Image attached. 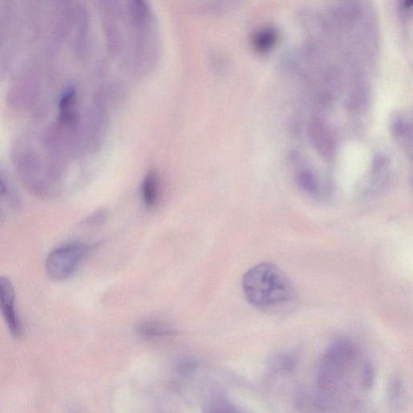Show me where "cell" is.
Listing matches in <instances>:
<instances>
[{"mask_svg":"<svg viewBox=\"0 0 413 413\" xmlns=\"http://www.w3.org/2000/svg\"><path fill=\"white\" fill-rule=\"evenodd\" d=\"M361 355L357 345L346 338L337 340L325 349L316 374L322 405L341 406L346 401H356L355 379L360 381L367 392L373 387V366Z\"/></svg>","mask_w":413,"mask_h":413,"instance_id":"1","label":"cell"},{"mask_svg":"<svg viewBox=\"0 0 413 413\" xmlns=\"http://www.w3.org/2000/svg\"><path fill=\"white\" fill-rule=\"evenodd\" d=\"M242 289L248 302L266 313H283L292 310L297 292L285 272L271 262H261L244 275Z\"/></svg>","mask_w":413,"mask_h":413,"instance_id":"2","label":"cell"},{"mask_svg":"<svg viewBox=\"0 0 413 413\" xmlns=\"http://www.w3.org/2000/svg\"><path fill=\"white\" fill-rule=\"evenodd\" d=\"M90 249L88 245L71 242L53 249L45 262L49 278L55 281L69 279L79 268Z\"/></svg>","mask_w":413,"mask_h":413,"instance_id":"3","label":"cell"},{"mask_svg":"<svg viewBox=\"0 0 413 413\" xmlns=\"http://www.w3.org/2000/svg\"><path fill=\"white\" fill-rule=\"evenodd\" d=\"M0 313L13 337H21L23 328L16 311L15 288L5 276H0Z\"/></svg>","mask_w":413,"mask_h":413,"instance_id":"4","label":"cell"},{"mask_svg":"<svg viewBox=\"0 0 413 413\" xmlns=\"http://www.w3.org/2000/svg\"><path fill=\"white\" fill-rule=\"evenodd\" d=\"M279 39V32L274 27H263L253 34L252 45L257 53L266 54L273 51L278 44Z\"/></svg>","mask_w":413,"mask_h":413,"instance_id":"5","label":"cell"},{"mask_svg":"<svg viewBox=\"0 0 413 413\" xmlns=\"http://www.w3.org/2000/svg\"><path fill=\"white\" fill-rule=\"evenodd\" d=\"M140 338L145 340H155L170 337L175 334V329L164 321L157 320L145 321L138 327Z\"/></svg>","mask_w":413,"mask_h":413,"instance_id":"6","label":"cell"},{"mask_svg":"<svg viewBox=\"0 0 413 413\" xmlns=\"http://www.w3.org/2000/svg\"><path fill=\"white\" fill-rule=\"evenodd\" d=\"M77 94L75 88H69L63 94L59 103L60 121L64 124H71L75 120Z\"/></svg>","mask_w":413,"mask_h":413,"instance_id":"7","label":"cell"},{"mask_svg":"<svg viewBox=\"0 0 413 413\" xmlns=\"http://www.w3.org/2000/svg\"><path fill=\"white\" fill-rule=\"evenodd\" d=\"M158 177L155 171H149L142 182V198L148 208L155 206L158 197Z\"/></svg>","mask_w":413,"mask_h":413,"instance_id":"8","label":"cell"},{"mask_svg":"<svg viewBox=\"0 0 413 413\" xmlns=\"http://www.w3.org/2000/svg\"><path fill=\"white\" fill-rule=\"evenodd\" d=\"M297 358L292 353H284L275 361L273 368L279 373H290L296 367Z\"/></svg>","mask_w":413,"mask_h":413,"instance_id":"9","label":"cell"},{"mask_svg":"<svg viewBox=\"0 0 413 413\" xmlns=\"http://www.w3.org/2000/svg\"><path fill=\"white\" fill-rule=\"evenodd\" d=\"M403 396V380L401 378L398 377V376H395V377L391 381V384H390L388 388L389 401L392 403L393 405H397V403L401 401Z\"/></svg>","mask_w":413,"mask_h":413,"instance_id":"10","label":"cell"},{"mask_svg":"<svg viewBox=\"0 0 413 413\" xmlns=\"http://www.w3.org/2000/svg\"><path fill=\"white\" fill-rule=\"evenodd\" d=\"M179 373L183 375H190L194 373L197 368V363L189 358L180 361L177 366Z\"/></svg>","mask_w":413,"mask_h":413,"instance_id":"11","label":"cell"},{"mask_svg":"<svg viewBox=\"0 0 413 413\" xmlns=\"http://www.w3.org/2000/svg\"><path fill=\"white\" fill-rule=\"evenodd\" d=\"M412 0H401L399 3V8H401V12L402 14L407 16L408 13H410L412 11Z\"/></svg>","mask_w":413,"mask_h":413,"instance_id":"12","label":"cell"},{"mask_svg":"<svg viewBox=\"0 0 413 413\" xmlns=\"http://www.w3.org/2000/svg\"><path fill=\"white\" fill-rule=\"evenodd\" d=\"M6 192V185L4 183V181L2 178L1 174H0V197H2L3 195Z\"/></svg>","mask_w":413,"mask_h":413,"instance_id":"13","label":"cell"}]
</instances>
